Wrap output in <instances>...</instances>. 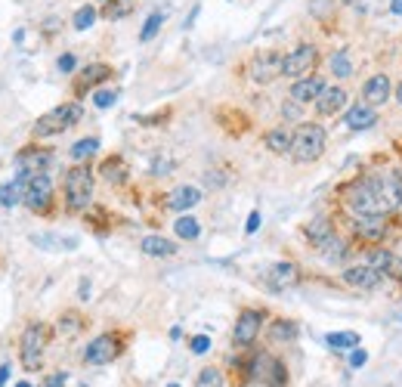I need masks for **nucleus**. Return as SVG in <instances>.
Wrapping results in <instances>:
<instances>
[{
    "label": "nucleus",
    "instance_id": "nucleus-1",
    "mask_svg": "<svg viewBox=\"0 0 402 387\" xmlns=\"http://www.w3.org/2000/svg\"><path fill=\"white\" fill-rule=\"evenodd\" d=\"M343 207L350 214H380V202H378V177L371 174H359L353 180H347L337 189Z\"/></svg>",
    "mask_w": 402,
    "mask_h": 387
},
{
    "label": "nucleus",
    "instance_id": "nucleus-2",
    "mask_svg": "<svg viewBox=\"0 0 402 387\" xmlns=\"http://www.w3.org/2000/svg\"><path fill=\"white\" fill-rule=\"evenodd\" d=\"M93 170L87 164H75V168L66 170V177H62V192H66V207L71 214H81L87 211L90 202H93Z\"/></svg>",
    "mask_w": 402,
    "mask_h": 387
},
{
    "label": "nucleus",
    "instance_id": "nucleus-3",
    "mask_svg": "<svg viewBox=\"0 0 402 387\" xmlns=\"http://www.w3.org/2000/svg\"><path fill=\"white\" fill-rule=\"evenodd\" d=\"M325 127L315 124V121H304V124H297V131H294V143H291V159L297 164H313L322 159V152H325Z\"/></svg>",
    "mask_w": 402,
    "mask_h": 387
},
{
    "label": "nucleus",
    "instance_id": "nucleus-4",
    "mask_svg": "<svg viewBox=\"0 0 402 387\" xmlns=\"http://www.w3.org/2000/svg\"><path fill=\"white\" fill-rule=\"evenodd\" d=\"M84 118V109L81 103H62L56 109H50L47 115H40L31 127V137L40 140V137H56V133H66L68 127H75L77 121Z\"/></svg>",
    "mask_w": 402,
    "mask_h": 387
},
{
    "label": "nucleus",
    "instance_id": "nucleus-5",
    "mask_svg": "<svg viewBox=\"0 0 402 387\" xmlns=\"http://www.w3.org/2000/svg\"><path fill=\"white\" fill-rule=\"evenodd\" d=\"M47 344H50V328L44 322H28L22 338H19V356H22V365L28 372L40 369L47 353Z\"/></svg>",
    "mask_w": 402,
    "mask_h": 387
},
{
    "label": "nucleus",
    "instance_id": "nucleus-6",
    "mask_svg": "<svg viewBox=\"0 0 402 387\" xmlns=\"http://www.w3.org/2000/svg\"><path fill=\"white\" fill-rule=\"evenodd\" d=\"M248 375L254 378L257 384H263V387H285V384H288V369H285V363L278 360V356L267 353V350L251 356Z\"/></svg>",
    "mask_w": 402,
    "mask_h": 387
},
{
    "label": "nucleus",
    "instance_id": "nucleus-7",
    "mask_svg": "<svg viewBox=\"0 0 402 387\" xmlns=\"http://www.w3.org/2000/svg\"><path fill=\"white\" fill-rule=\"evenodd\" d=\"M322 53L315 44H297L294 50H288L282 59V78H291V81H297V78H306L313 75L315 66H319Z\"/></svg>",
    "mask_w": 402,
    "mask_h": 387
},
{
    "label": "nucleus",
    "instance_id": "nucleus-8",
    "mask_svg": "<svg viewBox=\"0 0 402 387\" xmlns=\"http://www.w3.org/2000/svg\"><path fill=\"white\" fill-rule=\"evenodd\" d=\"M387 229H390L387 214H353L350 220V233L362 245H380L387 239Z\"/></svg>",
    "mask_w": 402,
    "mask_h": 387
},
{
    "label": "nucleus",
    "instance_id": "nucleus-9",
    "mask_svg": "<svg viewBox=\"0 0 402 387\" xmlns=\"http://www.w3.org/2000/svg\"><path fill=\"white\" fill-rule=\"evenodd\" d=\"M121 350H124V335L105 332V335H99V338H93L87 344V350H84V363L87 365H109L121 356Z\"/></svg>",
    "mask_w": 402,
    "mask_h": 387
},
{
    "label": "nucleus",
    "instance_id": "nucleus-10",
    "mask_svg": "<svg viewBox=\"0 0 402 387\" xmlns=\"http://www.w3.org/2000/svg\"><path fill=\"white\" fill-rule=\"evenodd\" d=\"M282 59L285 56L278 53V50H260V53L248 62V78L254 84H272L276 78H282Z\"/></svg>",
    "mask_w": 402,
    "mask_h": 387
},
{
    "label": "nucleus",
    "instance_id": "nucleus-11",
    "mask_svg": "<svg viewBox=\"0 0 402 387\" xmlns=\"http://www.w3.org/2000/svg\"><path fill=\"white\" fill-rule=\"evenodd\" d=\"M378 177V202H380V214L390 217L393 211H399L402 205V177L399 170H380Z\"/></svg>",
    "mask_w": 402,
    "mask_h": 387
},
{
    "label": "nucleus",
    "instance_id": "nucleus-12",
    "mask_svg": "<svg viewBox=\"0 0 402 387\" xmlns=\"http://www.w3.org/2000/svg\"><path fill=\"white\" fill-rule=\"evenodd\" d=\"M22 202L31 207L34 214H47L53 207V180L47 174H34L25 180V198Z\"/></svg>",
    "mask_w": 402,
    "mask_h": 387
},
{
    "label": "nucleus",
    "instance_id": "nucleus-13",
    "mask_svg": "<svg viewBox=\"0 0 402 387\" xmlns=\"http://www.w3.org/2000/svg\"><path fill=\"white\" fill-rule=\"evenodd\" d=\"M263 316H267V313L257 310V307H248V310L239 313V319H235V326H232L235 347H251V344L257 341V335H260V328H263Z\"/></svg>",
    "mask_w": 402,
    "mask_h": 387
},
{
    "label": "nucleus",
    "instance_id": "nucleus-14",
    "mask_svg": "<svg viewBox=\"0 0 402 387\" xmlns=\"http://www.w3.org/2000/svg\"><path fill=\"white\" fill-rule=\"evenodd\" d=\"M50 164H53V152L44 146H25L19 149L16 155V168H19V177H34V174H47Z\"/></svg>",
    "mask_w": 402,
    "mask_h": 387
},
{
    "label": "nucleus",
    "instance_id": "nucleus-15",
    "mask_svg": "<svg viewBox=\"0 0 402 387\" xmlns=\"http://www.w3.org/2000/svg\"><path fill=\"white\" fill-rule=\"evenodd\" d=\"M365 263H368V267H375L378 273H380V279H390V282H402V257L396 254V251L375 245V248L368 251V257H365Z\"/></svg>",
    "mask_w": 402,
    "mask_h": 387
},
{
    "label": "nucleus",
    "instance_id": "nucleus-16",
    "mask_svg": "<svg viewBox=\"0 0 402 387\" xmlns=\"http://www.w3.org/2000/svg\"><path fill=\"white\" fill-rule=\"evenodd\" d=\"M114 75L112 66H105V62H93V66H84L81 71L75 75V84H71V93H75L77 99L87 96L93 87H99V84H105L109 78Z\"/></svg>",
    "mask_w": 402,
    "mask_h": 387
},
{
    "label": "nucleus",
    "instance_id": "nucleus-17",
    "mask_svg": "<svg viewBox=\"0 0 402 387\" xmlns=\"http://www.w3.org/2000/svg\"><path fill=\"white\" fill-rule=\"evenodd\" d=\"M343 285H350L353 291H375L380 285V273L368 263H356V267H347L341 273Z\"/></svg>",
    "mask_w": 402,
    "mask_h": 387
},
{
    "label": "nucleus",
    "instance_id": "nucleus-18",
    "mask_svg": "<svg viewBox=\"0 0 402 387\" xmlns=\"http://www.w3.org/2000/svg\"><path fill=\"white\" fill-rule=\"evenodd\" d=\"M300 282V267L294 261H278L267 270V285L272 291H288Z\"/></svg>",
    "mask_w": 402,
    "mask_h": 387
},
{
    "label": "nucleus",
    "instance_id": "nucleus-19",
    "mask_svg": "<svg viewBox=\"0 0 402 387\" xmlns=\"http://www.w3.org/2000/svg\"><path fill=\"white\" fill-rule=\"evenodd\" d=\"M304 235H306V242H310V245L322 254V251L337 239V229H334V224L328 217H313L310 224H304Z\"/></svg>",
    "mask_w": 402,
    "mask_h": 387
},
{
    "label": "nucleus",
    "instance_id": "nucleus-20",
    "mask_svg": "<svg viewBox=\"0 0 402 387\" xmlns=\"http://www.w3.org/2000/svg\"><path fill=\"white\" fill-rule=\"evenodd\" d=\"M347 90H343V87H337V84H334V87H325V90H322L319 93V99H315V115H319V118H334V115L337 112H343V109H347Z\"/></svg>",
    "mask_w": 402,
    "mask_h": 387
},
{
    "label": "nucleus",
    "instance_id": "nucleus-21",
    "mask_svg": "<svg viewBox=\"0 0 402 387\" xmlns=\"http://www.w3.org/2000/svg\"><path fill=\"white\" fill-rule=\"evenodd\" d=\"M322 90H325V78L313 71V75L297 78V81L291 84V99H294V103H300V105H306V103H315Z\"/></svg>",
    "mask_w": 402,
    "mask_h": 387
},
{
    "label": "nucleus",
    "instance_id": "nucleus-22",
    "mask_svg": "<svg viewBox=\"0 0 402 387\" xmlns=\"http://www.w3.org/2000/svg\"><path fill=\"white\" fill-rule=\"evenodd\" d=\"M390 93H393V84H390V75H371L368 81L362 84V103H368V105H384L387 99H390Z\"/></svg>",
    "mask_w": 402,
    "mask_h": 387
},
{
    "label": "nucleus",
    "instance_id": "nucleus-23",
    "mask_svg": "<svg viewBox=\"0 0 402 387\" xmlns=\"http://www.w3.org/2000/svg\"><path fill=\"white\" fill-rule=\"evenodd\" d=\"M343 124L350 127V131H368V127L378 124V109L368 103H356L350 105L347 115H343Z\"/></svg>",
    "mask_w": 402,
    "mask_h": 387
},
{
    "label": "nucleus",
    "instance_id": "nucleus-24",
    "mask_svg": "<svg viewBox=\"0 0 402 387\" xmlns=\"http://www.w3.org/2000/svg\"><path fill=\"white\" fill-rule=\"evenodd\" d=\"M201 202V189L198 186H177L174 192H168L164 196V207H170V211H189V207H195Z\"/></svg>",
    "mask_w": 402,
    "mask_h": 387
},
{
    "label": "nucleus",
    "instance_id": "nucleus-25",
    "mask_svg": "<svg viewBox=\"0 0 402 387\" xmlns=\"http://www.w3.org/2000/svg\"><path fill=\"white\" fill-rule=\"evenodd\" d=\"M291 143H294V131L288 124H278L263 133V146H267L272 155H291Z\"/></svg>",
    "mask_w": 402,
    "mask_h": 387
},
{
    "label": "nucleus",
    "instance_id": "nucleus-26",
    "mask_svg": "<svg viewBox=\"0 0 402 387\" xmlns=\"http://www.w3.org/2000/svg\"><path fill=\"white\" fill-rule=\"evenodd\" d=\"M99 174H103L105 183L112 186H124L127 177H131V168H127V161L121 159V155H109L103 164H99Z\"/></svg>",
    "mask_w": 402,
    "mask_h": 387
},
{
    "label": "nucleus",
    "instance_id": "nucleus-27",
    "mask_svg": "<svg viewBox=\"0 0 402 387\" xmlns=\"http://www.w3.org/2000/svg\"><path fill=\"white\" fill-rule=\"evenodd\" d=\"M140 251L149 257H174L179 248L170 239H164V235H146V239L140 242Z\"/></svg>",
    "mask_w": 402,
    "mask_h": 387
},
{
    "label": "nucleus",
    "instance_id": "nucleus-28",
    "mask_svg": "<svg viewBox=\"0 0 402 387\" xmlns=\"http://www.w3.org/2000/svg\"><path fill=\"white\" fill-rule=\"evenodd\" d=\"M297 338V322L294 319H276L269 326V341L272 344H291Z\"/></svg>",
    "mask_w": 402,
    "mask_h": 387
},
{
    "label": "nucleus",
    "instance_id": "nucleus-29",
    "mask_svg": "<svg viewBox=\"0 0 402 387\" xmlns=\"http://www.w3.org/2000/svg\"><path fill=\"white\" fill-rule=\"evenodd\" d=\"M25 198V177H16L13 183H3L0 186V205L3 207H13Z\"/></svg>",
    "mask_w": 402,
    "mask_h": 387
},
{
    "label": "nucleus",
    "instance_id": "nucleus-30",
    "mask_svg": "<svg viewBox=\"0 0 402 387\" xmlns=\"http://www.w3.org/2000/svg\"><path fill=\"white\" fill-rule=\"evenodd\" d=\"M174 229H177V235H179L183 242H195L198 235H201V224H198L195 217H189V214H179Z\"/></svg>",
    "mask_w": 402,
    "mask_h": 387
},
{
    "label": "nucleus",
    "instance_id": "nucleus-31",
    "mask_svg": "<svg viewBox=\"0 0 402 387\" xmlns=\"http://www.w3.org/2000/svg\"><path fill=\"white\" fill-rule=\"evenodd\" d=\"M328 66H332L334 78H353V59H350V50H337V53H332Z\"/></svg>",
    "mask_w": 402,
    "mask_h": 387
},
{
    "label": "nucleus",
    "instance_id": "nucleus-32",
    "mask_svg": "<svg viewBox=\"0 0 402 387\" xmlns=\"http://www.w3.org/2000/svg\"><path fill=\"white\" fill-rule=\"evenodd\" d=\"M325 344L332 350H356L359 347V335L356 332H332L325 338Z\"/></svg>",
    "mask_w": 402,
    "mask_h": 387
},
{
    "label": "nucleus",
    "instance_id": "nucleus-33",
    "mask_svg": "<svg viewBox=\"0 0 402 387\" xmlns=\"http://www.w3.org/2000/svg\"><path fill=\"white\" fill-rule=\"evenodd\" d=\"M99 149V140L96 137H87V140H77L75 146H71V159H75L77 164H84L87 159H93Z\"/></svg>",
    "mask_w": 402,
    "mask_h": 387
},
{
    "label": "nucleus",
    "instance_id": "nucleus-34",
    "mask_svg": "<svg viewBox=\"0 0 402 387\" xmlns=\"http://www.w3.org/2000/svg\"><path fill=\"white\" fill-rule=\"evenodd\" d=\"M96 6L93 3H84V6H77L75 10V19H71V25L77 28V31H87V28H93V22H96Z\"/></svg>",
    "mask_w": 402,
    "mask_h": 387
},
{
    "label": "nucleus",
    "instance_id": "nucleus-35",
    "mask_svg": "<svg viewBox=\"0 0 402 387\" xmlns=\"http://www.w3.org/2000/svg\"><path fill=\"white\" fill-rule=\"evenodd\" d=\"M131 10H133V0H109V3H103V19L114 22V19H124Z\"/></svg>",
    "mask_w": 402,
    "mask_h": 387
},
{
    "label": "nucleus",
    "instance_id": "nucleus-36",
    "mask_svg": "<svg viewBox=\"0 0 402 387\" xmlns=\"http://www.w3.org/2000/svg\"><path fill=\"white\" fill-rule=\"evenodd\" d=\"M161 25H164V13L161 10H155V13H149V19H146V25L140 28V41L142 44H149V41L155 38L158 31H161Z\"/></svg>",
    "mask_w": 402,
    "mask_h": 387
},
{
    "label": "nucleus",
    "instance_id": "nucleus-37",
    "mask_svg": "<svg viewBox=\"0 0 402 387\" xmlns=\"http://www.w3.org/2000/svg\"><path fill=\"white\" fill-rule=\"evenodd\" d=\"M81 328H84V319L77 316L75 310H68V313H62V319H59V326H56V332L66 335V338H71V335H77Z\"/></svg>",
    "mask_w": 402,
    "mask_h": 387
},
{
    "label": "nucleus",
    "instance_id": "nucleus-38",
    "mask_svg": "<svg viewBox=\"0 0 402 387\" xmlns=\"http://www.w3.org/2000/svg\"><path fill=\"white\" fill-rule=\"evenodd\" d=\"M195 387H223V372L214 369V365H207V369H201V372H198Z\"/></svg>",
    "mask_w": 402,
    "mask_h": 387
},
{
    "label": "nucleus",
    "instance_id": "nucleus-39",
    "mask_svg": "<svg viewBox=\"0 0 402 387\" xmlns=\"http://www.w3.org/2000/svg\"><path fill=\"white\" fill-rule=\"evenodd\" d=\"M31 242H38V245H59L66 251L77 245V239H62V235H31Z\"/></svg>",
    "mask_w": 402,
    "mask_h": 387
},
{
    "label": "nucleus",
    "instance_id": "nucleus-40",
    "mask_svg": "<svg viewBox=\"0 0 402 387\" xmlns=\"http://www.w3.org/2000/svg\"><path fill=\"white\" fill-rule=\"evenodd\" d=\"M114 99H118V93H114V90H96L93 103H96V109H109V105H114Z\"/></svg>",
    "mask_w": 402,
    "mask_h": 387
},
{
    "label": "nucleus",
    "instance_id": "nucleus-41",
    "mask_svg": "<svg viewBox=\"0 0 402 387\" xmlns=\"http://www.w3.org/2000/svg\"><path fill=\"white\" fill-rule=\"evenodd\" d=\"M189 347H192V353H207V350H211V338H207V335H195V338L189 341Z\"/></svg>",
    "mask_w": 402,
    "mask_h": 387
},
{
    "label": "nucleus",
    "instance_id": "nucleus-42",
    "mask_svg": "<svg viewBox=\"0 0 402 387\" xmlns=\"http://www.w3.org/2000/svg\"><path fill=\"white\" fill-rule=\"evenodd\" d=\"M56 66H59V71H66V75H71V71H75V66H77V59H75L71 53H62Z\"/></svg>",
    "mask_w": 402,
    "mask_h": 387
},
{
    "label": "nucleus",
    "instance_id": "nucleus-43",
    "mask_svg": "<svg viewBox=\"0 0 402 387\" xmlns=\"http://www.w3.org/2000/svg\"><path fill=\"white\" fill-rule=\"evenodd\" d=\"M368 363V353H365V350H353V353H350V365H353V369H359V365H365Z\"/></svg>",
    "mask_w": 402,
    "mask_h": 387
},
{
    "label": "nucleus",
    "instance_id": "nucleus-44",
    "mask_svg": "<svg viewBox=\"0 0 402 387\" xmlns=\"http://www.w3.org/2000/svg\"><path fill=\"white\" fill-rule=\"evenodd\" d=\"M260 229V211H251V217H248V224H245V233H257Z\"/></svg>",
    "mask_w": 402,
    "mask_h": 387
},
{
    "label": "nucleus",
    "instance_id": "nucleus-45",
    "mask_svg": "<svg viewBox=\"0 0 402 387\" xmlns=\"http://www.w3.org/2000/svg\"><path fill=\"white\" fill-rule=\"evenodd\" d=\"M282 115H285V118H297V115H300V103H294V99H291V105H288V103H285V109H282Z\"/></svg>",
    "mask_w": 402,
    "mask_h": 387
},
{
    "label": "nucleus",
    "instance_id": "nucleus-46",
    "mask_svg": "<svg viewBox=\"0 0 402 387\" xmlns=\"http://www.w3.org/2000/svg\"><path fill=\"white\" fill-rule=\"evenodd\" d=\"M59 25H62V22H59V19H47L44 31H47V34H53V31H56V28H59Z\"/></svg>",
    "mask_w": 402,
    "mask_h": 387
},
{
    "label": "nucleus",
    "instance_id": "nucleus-47",
    "mask_svg": "<svg viewBox=\"0 0 402 387\" xmlns=\"http://www.w3.org/2000/svg\"><path fill=\"white\" fill-rule=\"evenodd\" d=\"M390 13H393V16H402V0H393V3H390Z\"/></svg>",
    "mask_w": 402,
    "mask_h": 387
},
{
    "label": "nucleus",
    "instance_id": "nucleus-48",
    "mask_svg": "<svg viewBox=\"0 0 402 387\" xmlns=\"http://www.w3.org/2000/svg\"><path fill=\"white\" fill-rule=\"evenodd\" d=\"M6 378H10V365H0V387H3Z\"/></svg>",
    "mask_w": 402,
    "mask_h": 387
},
{
    "label": "nucleus",
    "instance_id": "nucleus-49",
    "mask_svg": "<svg viewBox=\"0 0 402 387\" xmlns=\"http://www.w3.org/2000/svg\"><path fill=\"white\" fill-rule=\"evenodd\" d=\"M396 103L402 105V81H399V87H396Z\"/></svg>",
    "mask_w": 402,
    "mask_h": 387
},
{
    "label": "nucleus",
    "instance_id": "nucleus-50",
    "mask_svg": "<svg viewBox=\"0 0 402 387\" xmlns=\"http://www.w3.org/2000/svg\"><path fill=\"white\" fill-rule=\"evenodd\" d=\"M343 6H356V3H362V0H341Z\"/></svg>",
    "mask_w": 402,
    "mask_h": 387
},
{
    "label": "nucleus",
    "instance_id": "nucleus-51",
    "mask_svg": "<svg viewBox=\"0 0 402 387\" xmlns=\"http://www.w3.org/2000/svg\"><path fill=\"white\" fill-rule=\"evenodd\" d=\"M59 384H62V375H59V378H53V381H50L47 387H59Z\"/></svg>",
    "mask_w": 402,
    "mask_h": 387
},
{
    "label": "nucleus",
    "instance_id": "nucleus-52",
    "mask_svg": "<svg viewBox=\"0 0 402 387\" xmlns=\"http://www.w3.org/2000/svg\"><path fill=\"white\" fill-rule=\"evenodd\" d=\"M16 387H31V384H28V381H19V384H16Z\"/></svg>",
    "mask_w": 402,
    "mask_h": 387
},
{
    "label": "nucleus",
    "instance_id": "nucleus-53",
    "mask_svg": "<svg viewBox=\"0 0 402 387\" xmlns=\"http://www.w3.org/2000/svg\"><path fill=\"white\" fill-rule=\"evenodd\" d=\"M168 387H179V384H168Z\"/></svg>",
    "mask_w": 402,
    "mask_h": 387
},
{
    "label": "nucleus",
    "instance_id": "nucleus-54",
    "mask_svg": "<svg viewBox=\"0 0 402 387\" xmlns=\"http://www.w3.org/2000/svg\"><path fill=\"white\" fill-rule=\"evenodd\" d=\"M103 3H109V0H103Z\"/></svg>",
    "mask_w": 402,
    "mask_h": 387
},
{
    "label": "nucleus",
    "instance_id": "nucleus-55",
    "mask_svg": "<svg viewBox=\"0 0 402 387\" xmlns=\"http://www.w3.org/2000/svg\"><path fill=\"white\" fill-rule=\"evenodd\" d=\"M390 3H393V0H390Z\"/></svg>",
    "mask_w": 402,
    "mask_h": 387
}]
</instances>
